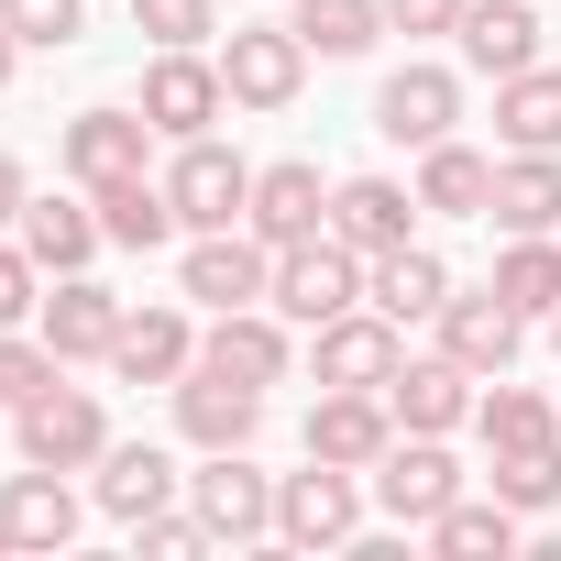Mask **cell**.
I'll list each match as a JSON object with an SVG mask.
<instances>
[{"label":"cell","instance_id":"26","mask_svg":"<svg viewBox=\"0 0 561 561\" xmlns=\"http://www.w3.org/2000/svg\"><path fill=\"white\" fill-rule=\"evenodd\" d=\"M419 209H430V220H484V209H495V154H473L462 133H440V144L419 154Z\"/></svg>","mask_w":561,"mask_h":561},{"label":"cell","instance_id":"42","mask_svg":"<svg viewBox=\"0 0 561 561\" xmlns=\"http://www.w3.org/2000/svg\"><path fill=\"white\" fill-rule=\"evenodd\" d=\"M12 67H23V34H12V23H0V89H12Z\"/></svg>","mask_w":561,"mask_h":561},{"label":"cell","instance_id":"36","mask_svg":"<svg viewBox=\"0 0 561 561\" xmlns=\"http://www.w3.org/2000/svg\"><path fill=\"white\" fill-rule=\"evenodd\" d=\"M0 23L23 34V56H67L89 34V0H0Z\"/></svg>","mask_w":561,"mask_h":561},{"label":"cell","instance_id":"1","mask_svg":"<svg viewBox=\"0 0 561 561\" xmlns=\"http://www.w3.org/2000/svg\"><path fill=\"white\" fill-rule=\"evenodd\" d=\"M264 309H287L298 331H320V320L364 309V253H353L342 231H309V242H287V253H275V287H264Z\"/></svg>","mask_w":561,"mask_h":561},{"label":"cell","instance_id":"10","mask_svg":"<svg viewBox=\"0 0 561 561\" xmlns=\"http://www.w3.org/2000/svg\"><path fill=\"white\" fill-rule=\"evenodd\" d=\"M397 440V408L386 386H320L309 397V462H342V473H375Z\"/></svg>","mask_w":561,"mask_h":561},{"label":"cell","instance_id":"9","mask_svg":"<svg viewBox=\"0 0 561 561\" xmlns=\"http://www.w3.org/2000/svg\"><path fill=\"white\" fill-rule=\"evenodd\" d=\"M165 198H176V220H187V231H231V220L253 209V165H242L220 133H198V144H176Z\"/></svg>","mask_w":561,"mask_h":561},{"label":"cell","instance_id":"22","mask_svg":"<svg viewBox=\"0 0 561 561\" xmlns=\"http://www.w3.org/2000/svg\"><path fill=\"white\" fill-rule=\"evenodd\" d=\"M12 242H23L45 275H89V264L111 253V231H100V198H23Z\"/></svg>","mask_w":561,"mask_h":561},{"label":"cell","instance_id":"24","mask_svg":"<svg viewBox=\"0 0 561 561\" xmlns=\"http://www.w3.org/2000/svg\"><path fill=\"white\" fill-rule=\"evenodd\" d=\"M198 364V331H187V309H122V342H111V375L122 386H176Z\"/></svg>","mask_w":561,"mask_h":561},{"label":"cell","instance_id":"14","mask_svg":"<svg viewBox=\"0 0 561 561\" xmlns=\"http://www.w3.org/2000/svg\"><path fill=\"white\" fill-rule=\"evenodd\" d=\"M451 122H462V78H451V67H419V56H408V67L375 89V133L408 144V154H430Z\"/></svg>","mask_w":561,"mask_h":561},{"label":"cell","instance_id":"12","mask_svg":"<svg viewBox=\"0 0 561 561\" xmlns=\"http://www.w3.org/2000/svg\"><path fill=\"white\" fill-rule=\"evenodd\" d=\"M298 320L287 309H209V331H198V364H220V375H242V386H287V364H298V342H287Z\"/></svg>","mask_w":561,"mask_h":561},{"label":"cell","instance_id":"4","mask_svg":"<svg viewBox=\"0 0 561 561\" xmlns=\"http://www.w3.org/2000/svg\"><path fill=\"white\" fill-rule=\"evenodd\" d=\"M12 440H23V462H56V473H89L100 451H111V408L89 397V386H45V397H23L12 408Z\"/></svg>","mask_w":561,"mask_h":561},{"label":"cell","instance_id":"38","mask_svg":"<svg viewBox=\"0 0 561 561\" xmlns=\"http://www.w3.org/2000/svg\"><path fill=\"white\" fill-rule=\"evenodd\" d=\"M133 23H144L154 45H209V34H220V0H133Z\"/></svg>","mask_w":561,"mask_h":561},{"label":"cell","instance_id":"40","mask_svg":"<svg viewBox=\"0 0 561 561\" xmlns=\"http://www.w3.org/2000/svg\"><path fill=\"white\" fill-rule=\"evenodd\" d=\"M386 34H462V0H386Z\"/></svg>","mask_w":561,"mask_h":561},{"label":"cell","instance_id":"11","mask_svg":"<svg viewBox=\"0 0 561 561\" xmlns=\"http://www.w3.org/2000/svg\"><path fill=\"white\" fill-rule=\"evenodd\" d=\"M187 506L209 517V539H275V473H253V451H198Z\"/></svg>","mask_w":561,"mask_h":561},{"label":"cell","instance_id":"27","mask_svg":"<svg viewBox=\"0 0 561 561\" xmlns=\"http://www.w3.org/2000/svg\"><path fill=\"white\" fill-rule=\"evenodd\" d=\"M364 298L408 331V320H440V298H451V264L430 253V242H397V253H375L364 264Z\"/></svg>","mask_w":561,"mask_h":561},{"label":"cell","instance_id":"37","mask_svg":"<svg viewBox=\"0 0 561 561\" xmlns=\"http://www.w3.org/2000/svg\"><path fill=\"white\" fill-rule=\"evenodd\" d=\"M56 375H67V364H56V342H45V331H34V342H23V331H0V397H12V408H23V397H45Z\"/></svg>","mask_w":561,"mask_h":561},{"label":"cell","instance_id":"34","mask_svg":"<svg viewBox=\"0 0 561 561\" xmlns=\"http://www.w3.org/2000/svg\"><path fill=\"white\" fill-rule=\"evenodd\" d=\"M430 539H440L451 561H506V550H517V506H506V495H451V506L430 517Z\"/></svg>","mask_w":561,"mask_h":561},{"label":"cell","instance_id":"6","mask_svg":"<svg viewBox=\"0 0 561 561\" xmlns=\"http://www.w3.org/2000/svg\"><path fill=\"white\" fill-rule=\"evenodd\" d=\"M220 89H231V111H298V89H309L298 23H242L220 45Z\"/></svg>","mask_w":561,"mask_h":561},{"label":"cell","instance_id":"17","mask_svg":"<svg viewBox=\"0 0 561 561\" xmlns=\"http://www.w3.org/2000/svg\"><path fill=\"white\" fill-rule=\"evenodd\" d=\"M430 331H440V353H451V364H473V375H506V364H517V342H528V320H517L495 287H451Z\"/></svg>","mask_w":561,"mask_h":561},{"label":"cell","instance_id":"13","mask_svg":"<svg viewBox=\"0 0 561 561\" xmlns=\"http://www.w3.org/2000/svg\"><path fill=\"white\" fill-rule=\"evenodd\" d=\"M309 364H320V386H386V375L408 364V331L364 298V309H342V320L309 331Z\"/></svg>","mask_w":561,"mask_h":561},{"label":"cell","instance_id":"41","mask_svg":"<svg viewBox=\"0 0 561 561\" xmlns=\"http://www.w3.org/2000/svg\"><path fill=\"white\" fill-rule=\"evenodd\" d=\"M23 198H34V187H23V165H12V154H0V231H12V220H23Z\"/></svg>","mask_w":561,"mask_h":561},{"label":"cell","instance_id":"5","mask_svg":"<svg viewBox=\"0 0 561 561\" xmlns=\"http://www.w3.org/2000/svg\"><path fill=\"white\" fill-rule=\"evenodd\" d=\"M165 144H198L220 111H231V89H220V56H198V45H154V67H144V100H133Z\"/></svg>","mask_w":561,"mask_h":561},{"label":"cell","instance_id":"25","mask_svg":"<svg viewBox=\"0 0 561 561\" xmlns=\"http://www.w3.org/2000/svg\"><path fill=\"white\" fill-rule=\"evenodd\" d=\"M462 67L473 78H517V67H539V12L528 0H462Z\"/></svg>","mask_w":561,"mask_h":561},{"label":"cell","instance_id":"16","mask_svg":"<svg viewBox=\"0 0 561 561\" xmlns=\"http://www.w3.org/2000/svg\"><path fill=\"white\" fill-rule=\"evenodd\" d=\"M165 133L144 122V111H78L67 133H56V154H67V176L78 187H111V176H144V154H154Z\"/></svg>","mask_w":561,"mask_h":561},{"label":"cell","instance_id":"29","mask_svg":"<svg viewBox=\"0 0 561 561\" xmlns=\"http://www.w3.org/2000/svg\"><path fill=\"white\" fill-rule=\"evenodd\" d=\"M484 287H495L517 320H550V309H561V231H506V253H495Z\"/></svg>","mask_w":561,"mask_h":561},{"label":"cell","instance_id":"2","mask_svg":"<svg viewBox=\"0 0 561 561\" xmlns=\"http://www.w3.org/2000/svg\"><path fill=\"white\" fill-rule=\"evenodd\" d=\"M264 287H275V242H264L253 220L187 231V264H176V298H187V309H253Z\"/></svg>","mask_w":561,"mask_h":561},{"label":"cell","instance_id":"32","mask_svg":"<svg viewBox=\"0 0 561 561\" xmlns=\"http://www.w3.org/2000/svg\"><path fill=\"white\" fill-rule=\"evenodd\" d=\"M495 231H561V154H495Z\"/></svg>","mask_w":561,"mask_h":561},{"label":"cell","instance_id":"8","mask_svg":"<svg viewBox=\"0 0 561 561\" xmlns=\"http://www.w3.org/2000/svg\"><path fill=\"white\" fill-rule=\"evenodd\" d=\"M364 484H375V506H386L397 528H430V517L462 495V462L440 451V430H397V440H386V462H375Z\"/></svg>","mask_w":561,"mask_h":561},{"label":"cell","instance_id":"20","mask_svg":"<svg viewBox=\"0 0 561 561\" xmlns=\"http://www.w3.org/2000/svg\"><path fill=\"white\" fill-rule=\"evenodd\" d=\"M275 253L287 242H309V231H331V176L309 165V154H287V165H253V209H242Z\"/></svg>","mask_w":561,"mask_h":561},{"label":"cell","instance_id":"39","mask_svg":"<svg viewBox=\"0 0 561 561\" xmlns=\"http://www.w3.org/2000/svg\"><path fill=\"white\" fill-rule=\"evenodd\" d=\"M34 287H45V264H34V253H23V242H12V231H0V331H23V320H34V309H45V298H34Z\"/></svg>","mask_w":561,"mask_h":561},{"label":"cell","instance_id":"43","mask_svg":"<svg viewBox=\"0 0 561 561\" xmlns=\"http://www.w3.org/2000/svg\"><path fill=\"white\" fill-rule=\"evenodd\" d=\"M550 353H561V309H550Z\"/></svg>","mask_w":561,"mask_h":561},{"label":"cell","instance_id":"35","mask_svg":"<svg viewBox=\"0 0 561 561\" xmlns=\"http://www.w3.org/2000/svg\"><path fill=\"white\" fill-rule=\"evenodd\" d=\"M495 495L517 517H550L561 506V440H528V451H495Z\"/></svg>","mask_w":561,"mask_h":561},{"label":"cell","instance_id":"21","mask_svg":"<svg viewBox=\"0 0 561 561\" xmlns=\"http://www.w3.org/2000/svg\"><path fill=\"white\" fill-rule=\"evenodd\" d=\"M331 231L375 264V253L419 242V187H397V176H342V187H331Z\"/></svg>","mask_w":561,"mask_h":561},{"label":"cell","instance_id":"7","mask_svg":"<svg viewBox=\"0 0 561 561\" xmlns=\"http://www.w3.org/2000/svg\"><path fill=\"white\" fill-rule=\"evenodd\" d=\"M165 397H176V440L187 451H253V430H264V386H242L220 364H187Z\"/></svg>","mask_w":561,"mask_h":561},{"label":"cell","instance_id":"31","mask_svg":"<svg viewBox=\"0 0 561 561\" xmlns=\"http://www.w3.org/2000/svg\"><path fill=\"white\" fill-rule=\"evenodd\" d=\"M473 440H484V462H495V451H528V440H561V408H550L539 386L484 375V397H473Z\"/></svg>","mask_w":561,"mask_h":561},{"label":"cell","instance_id":"15","mask_svg":"<svg viewBox=\"0 0 561 561\" xmlns=\"http://www.w3.org/2000/svg\"><path fill=\"white\" fill-rule=\"evenodd\" d=\"M122 309H133V298H111L100 275H56V298L34 309V331L56 342V364H111V342H122Z\"/></svg>","mask_w":561,"mask_h":561},{"label":"cell","instance_id":"33","mask_svg":"<svg viewBox=\"0 0 561 561\" xmlns=\"http://www.w3.org/2000/svg\"><path fill=\"white\" fill-rule=\"evenodd\" d=\"M287 23L309 56H375L386 45V0H287Z\"/></svg>","mask_w":561,"mask_h":561},{"label":"cell","instance_id":"18","mask_svg":"<svg viewBox=\"0 0 561 561\" xmlns=\"http://www.w3.org/2000/svg\"><path fill=\"white\" fill-rule=\"evenodd\" d=\"M473 386H484L473 364H451V353H408V364L386 375V408H397V430H440V440H451V430L473 419Z\"/></svg>","mask_w":561,"mask_h":561},{"label":"cell","instance_id":"19","mask_svg":"<svg viewBox=\"0 0 561 561\" xmlns=\"http://www.w3.org/2000/svg\"><path fill=\"white\" fill-rule=\"evenodd\" d=\"M89 484H100V517H122V528H144L154 506H176V495H187L176 451H154V440H111V451L89 462Z\"/></svg>","mask_w":561,"mask_h":561},{"label":"cell","instance_id":"3","mask_svg":"<svg viewBox=\"0 0 561 561\" xmlns=\"http://www.w3.org/2000/svg\"><path fill=\"white\" fill-rule=\"evenodd\" d=\"M275 539L287 550H353L364 539V473H342V462L275 473Z\"/></svg>","mask_w":561,"mask_h":561},{"label":"cell","instance_id":"28","mask_svg":"<svg viewBox=\"0 0 561 561\" xmlns=\"http://www.w3.org/2000/svg\"><path fill=\"white\" fill-rule=\"evenodd\" d=\"M495 144L506 154H561V67L495 78Z\"/></svg>","mask_w":561,"mask_h":561},{"label":"cell","instance_id":"23","mask_svg":"<svg viewBox=\"0 0 561 561\" xmlns=\"http://www.w3.org/2000/svg\"><path fill=\"white\" fill-rule=\"evenodd\" d=\"M78 484L56 473V462H23L12 484H0V528H12V550H67L78 539Z\"/></svg>","mask_w":561,"mask_h":561},{"label":"cell","instance_id":"30","mask_svg":"<svg viewBox=\"0 0 561 561\" xmlns=\"http://www.w3.org/2000/svg\"><path fill=\"white\" fill-rule=\"evenodd\" d=\"M89 198H100V231H111L122 253H154V242L187 231L176 198H165V176H111V187H89Z\"/></svg>","mask_w":561,"mask_h":561},{"label":"cell","instance_id":"44","mask_svg":"<svg viewBox=\"0 0 561 561\" xmlns=\"http://www.w3.org/2000/svg\"><path fill=\"white\" fill-rule=\"evenodd\" d=\"M0 408H12V397H0Z\"/></svg>","mask_w":561,"mask_h":561}]
</instances>
